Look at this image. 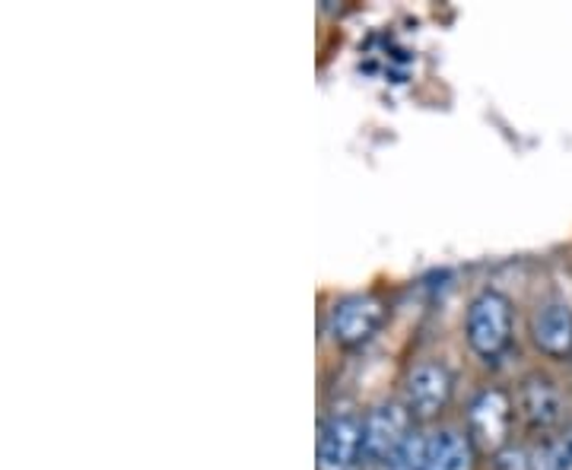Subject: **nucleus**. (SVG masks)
Wrapping results in <instances>:
<instances>
[{
	"label": "nucleus",
	"mask_w": 572,
	"mask_h": 470,
	"mask_svg": "<svg viewBox=\"0 0 572 470\" xmlns=\"http://www.w3.org/2000/svg\"><path fill=\"white\" fill-rule=\"evenodd\" d=\"M430 468V439H423L420 433H413L411 439L404 442L385 470H426Z\"/></svg>",
	"instance_id": "obj_10"
},
{
	"label": "nucleus",
	"mask_w": 572,
	"mask_h": 470,
	"mask_svg": "<svg viewBox=\"0 0 572 470\" xmlns=\"http://www.w3.org/2000/svg\"><path fill=\"white\" fill-rule=\"evenodd\" d=\"M426 470H474V442L455 429L430 436V468Z\"/></svg>",
	"instance_id": "obj_9"
},
{
	"label": "nucleus",
	"mask_w": 572,
	"mask_h": 470,
	"mask_svg": "<svg viewBox=\"0 0 572 470\" xmlns=\"http://www.w3.org/2000/svg\"><path fill=\"white\" fill-rule=\"evenodd\" d=\"M535 470H572V429L535 451Z\"/></svg>",
	"instance_id": "obj_11"
},
{
	"label": "nucleus",
	"mask_w": 572,
	"mask_h": 470,
	"mask_svg": "<svg viewBox=\"0 0 572 470\" xmlns=\"http://www.w3.org/2000/svg\"><path fill=\"white\" fill-rule=\"evenodd\" d=\"M366 458L363 420L356 413H331L318 436V470H353Z\"/></svg>",
	"instance_id": "obj_4"
},
{
	"label": "nucleus",
	"mask_w": 572,
	"mask_h": 470,
	"mask_svg": "<svg viewBox=\"0 0 572 470\" xmlns=\"http://www.w3.org/2000/svg\"><path fill=\"white\" fill-rule=\"evenodd\" d=\"M515 404L503 388H483L468 408V439L480 451H503L512 433Z\"/></svg>",
	"instance_id": "obj_2"
},
{
	"label": "nucleus",
	"mask_w": 572,
	"mask_h": 470,
	"mask_svg": "<svg viewBox=\"0 0 572 470\" xmlns=\"http://www.w3.org/2000/svg\"><path fill=\"white\" fill-rule=\"evenodd\" d=\"M455 394V376L443 363H420L408 376V408L413 416H439Z\"/></svg>",
	"instance_id": "obj_6"
},
{
	"label": "nucleus",
	"mask_w": 572,
	"mask_h": 470,
	"mask_svg": "<svg viewBox=\"0 0 572 470\" xmlns=\"http://www.w3.org/2000/svg\"><path fill=\"white\" fill-rule=\"evenodd\" d=\"M531 337L544 356L570 359L572 356V309L563 302H544L531 318Z\"/></svg>",
	"instance_id": "obj_8"
},
{
	"label": "nucleus",
	"mask_w": 572,
	"mask_h": 470,
	"mask_svg": "<svg viewBox=\"0 0 572 470\" xmlns=\"http://www.w3.org/2000/svg\"><path fill=\"white\" fill-rule=\"evenodd\" d=\"M411 408L388 401L379 408L369 410V416L363 420V451L366 461L373 465H388L391 455L411 439Z\"/></svg>",
	"instance_id": "obj_3"
},
{
	"label": "nucleus",
	"mask_w": 572,
	"mask_h": 470,
	"mask_svg": "<svg viewBox=\"0 0 572 470\" xmlns=\"http://www.w3.org/2000/svg\"><path fill=\"white\" fill-rule=\"evenodd\" d=\"M381 318H385V306L376 296H347L331 309L328 331L334 344L359 346L379 331Z\"/></svg>",
	"instance_id": "obj_5"
},
{
	"label": "nucleus",
	"mask_w": 572,
	"mask_h": 470,
	"mask_svg": "<svg viewBox=\"0 0 572 470\" xmlns=\"http://www.w3.org/2000/svg\"><path fill=\"white\" fill-rule=\"evenodd\" d=\"M465 334L480 359H496L512 344V302L496 289H483L468 306Z\"/></svg>",
	"instance_id": "obj_1"
},
{
	"label": "nucleus",
	"mask_w": 572,
	"mask_h": 470,
	"mask_svg": "<svg viewBox=\"0 0 572 470\" xmlns=\"http://www.w3.org/2000/svg\"><path fill=\"white\" fill-rule=\"evenodd\" d=\"M496 470H535V461H528L522 448H503L496 455Z\"/></svg>",
	"instance_id": "obj_12"
},
{
	"label": "nucleus",
	"mask_w": 572,
	"mask_h": 470,
	"mask_svg": "<svg viewBox=\"0 0 572 470\" xmlns=\"http://www.w3.org/2000/svg\"><path fill=\"white\" fill-rule=\"evenodd\" d=\"M518 413L531 429H553L563 420V394L547 376H528L518 385Z\"/></svg>",
	"instance_id": "obj_7"
}]
</instances>
